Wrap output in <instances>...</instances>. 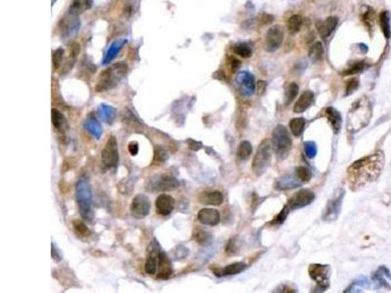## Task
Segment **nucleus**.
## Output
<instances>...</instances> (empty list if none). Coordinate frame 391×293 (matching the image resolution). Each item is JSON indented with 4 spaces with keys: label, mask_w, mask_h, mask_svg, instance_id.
Instances as JSON below:
<instances>
[{
    "label": "nucleus",
    "mask_w": 391,
    "mask_h": 293,
    "mask_svg": "<svg viewBox=\"0 0 391 293\" xmlns=\"http://www.w3.org/2000/svg\"><path fill=\"white\" fill-rule=\"evenodd\" d=\"M385 160V153L378 150L353 162L347 169V179L351 190L356 191L376 181L382 174Z\"/></svg>",
    "instance_id": "1"
},
{
    "label": "nucleus",
    "mask_w": 391,
    "mask_h": 293,
    "mask_svg": "<svg viewBox=\"0 0 391 293\" xmlns=\"http://www.w3.org/2000/svg\"><path fill=\"white\" fill-rule=\"evenodd\" d=\"M372 114V105L367 98H361L356 101L347 116V131L355 134L365 128L371 121Z\"/></svg>",
    "instance_id": "2"
},
{
    "label": "nucleus",
    "mask_w": 391,
    "mask_h": 293,
    "mask_svg": "<svg viewBox=\"0 0 391 293\" xmlns=\"http://www.w3.org/2000/svg\"><path fill=\"white\" fill-rule=\"evenodd\" d=\"M128 69V65L125 62L112 65L99 75L95 90L97 92H106L117 87L126 76Z\"/></svg>",
    "instance_id": "3"
},
{
    "label": "nucleus",
    "mask_w": 391,
    "mask_h": 293,
    "mask_svg": "<svg viewBox=\"0 0 391 293\" xmlns=\"http://www.w3.org/2000/svg\"><path fill=\"white\" fill-rule=\"evenodd\" d=\"M76 195L81 217L87 221H91L94 215L92 210V191L86 179H80L78 182Z\"/></svg>",
    "instance_id": "4"
},
{
    "label": "nucleus",
    "mask_w": 391,
    "mask_h": 293,
    "mask_svg": "<svg viewBox=\"0 0 391 293\" xmlns=\"http://www.w3.org/2000/svg\"><path fill=\"white\" fill-rule=\"evenodd\" d=\"M272 143L274 150L280 159H285L289 154L292 142L287 129L282 125H277L273 130Z\"/></svg>",
    "instance_id": "5"
},
{
    "label": "nucleus",
    "mask_w": 391,
    "mask_h": 293,
    "mask_svg": "<svg viewBox=\"0 0 391 293\" xmlns=\"http://www.w3.org/2000/svg\"><path fill=\"white\" fill-rule=\"evenodd\" d=\"M271 144L268 140H263L254 157L252 169L257 176H261L271 163Z\"/></svg>",
    "instance_id": "6"
},
{
    "label": "nucleus",
    "mask_w": 391,
    "mask_h": 293,
    "mask_svg": "<svg viewBox=\"0 0 391 293\" xmlns=\"http://www.w3.org/2000/svg\"><path fill=\"white\" fill-rule=\"evenodd\" d=\"M102 163L107 168L116 167L119 163V146L115 136H110L101 152Z\"/></svg>",
    "instance_id": "7"
},
{
    "label": "nucleus",
    "mask_w": 391,
    "mask_h": 293,
    "mask_svg": "<svg viewBox=\"0 0 391 293\" xmlns=\"http://www.w3.org/2000/svg\"><path fill=\"white\" fill-rule=\"evenodd\" d=\"M308 272L310 278L316 282L317 286L321 289L322 292L326 291L330 287L331 268L329 265L312 264L310 265Z\"/></svg>",
    "instance_id": "8"
},
{
    "label": "nucleus",
    "mask_w": 391,
    "mask_h": 293,
    "mask_svg": "<svg viewBox=\"0 0 391 293\" xmlns=\"http://www.w3.org/2000/svg\"><path fill=\"white\" fill-rule=\"evenodd\" d=\"M344 197V190L340 189L334 195L333 197L329 200L324 213H323V220L324 221H328V222H332L338 219L340 210H341V205H342V200Z\"/></svg>",
    "instance_id": "9"
},
{
    "label": "nucleus",
    "mask_w": 391,
    "mask_h": 293,
    "mask_svg": "<svg viewBox=\"0 0 391 293\" xmlns=\"http://www.w3.org/2000/svg\"><path fill=\"white\" fill-rule=\"evenodd\" d=\"M151 210V201L145 195L139 194L132 199L130 211L132 215L137 219L145 218Z\"/></svg>",
    "instance_id": "10"
},
{
    "label": "nucleus",
    "mask_w": 391,
    "mask_h": 293,
    "mask_svg": "<svg viewBox=\"0 0 391 293\" xmlns=\"http://www.w3.org/2000/svg\"><path fill=\"white\" fill-rule=\"evenodd\" d=\"M314 199H315V194L311 190L302 189L291 196V198L287 203V206L291 210L299 209L306 205H309L311 202H313Z\"/></svg>",
    "instance_id": "11"
},
{
    "label": "nucleus",
    "mask_w": 391,
    "mask_h": 293,
    "mask_svg": "<svg viewBox=\"0 0 391 293\" xmlns=\"http://www.w3.org/2000/svg\"><path fill=\"white\" fill-rule=\"evenodd\" d=\"M284 30L280 25L272 26L265 35V49L269 52L277 50L283 43Z\"/></svg>",
    "instance_id": "12"
},
{
    "label": "nucleus",
    "mask_w": 391,
    "mask_h": 293,
    "mask_svg": "<svg viewBox=\"0 0 391 293\" xmlns=\"http://www.w3.org/2000/svg\"><path fill=\"white\" fill-rule=\"evenodd\" d=\"M236 84L242 95L250 97L256 90L255 77L248 72H243L238 74L236 78Z\"/></svg>",
    "instance_id": "13"
},
{
    "label": "nucleus",
    "mask_w": 391,
    "mask_h": 293,
    "mask_svg": "<svg viewBox=\"0 0 391 293\" xmlns=\"http://www.w3.org/2000/svg\"><path fill=\"white\" fill-rule=\"evenodd\" d=\"M175 207V199L165 194L159 195L156 199V209L159 215L167 216L169 215Z\"/></svg>",
    "instance_id": "14"
},
{
    "label": "nucleus",
    "mask_w": 391,
    "mask_h": 293,
    "mask_svg": "<svg viewBox=\"0 0 391 293\" xmlns=\"http://www.w3.org/2000/svg\"><path fill=\"white\" fill-rule=\"evenodd\" d=\"M304 183L295 175H283L279 177L274 184L275 189L280 190V191H286V190H290V189H295L300 186H302Z\"/></svg>",
    "instance_id": "15"
},
{
    "label": "nucleus",
    "mask_w": 391,
    "mask_h": 293,
    "mask_svg": "<svg viewBox=\"0 0 391 293\" xmlns=\"http://www.w3.org/2000/svg\"><path fill=\"white\" fill-rule=\"evenodd\" d=\"M198 220L203 225L216 226L220 222V214L216 209L204 208L199 211Z\"/></svg>",
    "instance_id": "16"
},
{
    "label": "nucleus",
    "mask_w": 391,
    "mask_h": 293,
    "mask_svg": "<svg viewBox=\"0 0 391 293\" xmlns=\"http://www.w3.org/2000/svg\"><path fill=\"white\" fill-rule=\"evenodd\" d=\"M159 254L160 251L158 249V245H154L152 249L149 252V255L147 257L146 263H145V271L147 274L150 275H155L158 269V263H159Z\"/></svg>",
    "instance_id": "17"
},
{
    "label": "nucleus",
    "mask_w": 391,
    "mask_h": 293,
    "mask_svg": "<svg viewBox=\"0 0 391 293\" xmlns=\"http://www.w3.org/2000/svg\"><path fill=\"white\" fill-rule=\"evenodd\" d=\"M61 30L63 35L70 36L76 33L79 28V21L77 19L76 16L69 14L68 17H65L62 22L60 23Z\"/></svg>",
    "instance_id": "18"
},
{
    "label": "nucleus",
    "mask_w": 391,
    "mask_h": 293,
    "mask_svg": "<svg viewBox=\"0 0 391 293\" xmlns=\"http://www.w3.org/2000/svg\"><path fill=\"white\" fill-rule=\"evenodd\" d=\"M83 126L94 138L100 139L102 132H103V128H102L101 123L95 118V116L93 114H90L87 117V119L85 120V122L83 123Z\"/></svg>",
    "instance_id": "19"
},
{
    "label": "nucleus",
    "mask_w": 391,
    "mask_h": 293,
    "mask_svg": "<svg viewBox=\"0 0 391 293\" xmlns=\"http://www.w3.org/2000/svg\"><path fill=\"white\" fill-rule=\"evenodd\" d=\"M338 23H339V19H338V17H335V16H331V17L327 18L324 22L319 23L317 24V27H318V31H319L321 37L327 38L337 27Z\"/></svg>",
    "instance_id": "20"
},
{
    "label": "nucleus",
    "mask_w": 391,
    "mask_h": 293,
    "mask_svg": "<svg viewBox=\"0 0 391 293\" xmlns=\"http://www.w3.org/2000/svg\"><path fill=\"white\" fill-rule=\"evenodd\" d=\"M179 186V182L170 176H160L153 184V187L156 191H170L176 189Z\"/></svg>",
    "instance_id": "21"
},
{
    "label": "nucleus",
    "mask_w": 391,
    "mask_h": 293,
    "mask_svg": "<svg viewBox=\"0 0 391 293\" xmlns=\"http://www.w3.org/2000/svg\"><path fill=\"white\" fill-rule=\"evenodd\" d=\"M247 268V265L243 262H238L234 263L231 265H228L224 268L221 269H214L213 273L217 277H225V276H233V275H238L242 273L245 269Z\"/></svg>",
    "instance_id": "22"
},
{
    "label": "nucleus",
    "mask_w": 391,
    "mask_h": 293,
    "mask_svg": "<svg viewBox=\"0 0 391 293\" xmlns=\"http://www.w3.org/2000/svg\"><path fill=\"white\" fill-rule=\"evenodd\" d=\"M314 101V94L311 91H305L297 100L294 105V113L299 114L305 112L313 103Z\"/></svg>",
    "instance_id": "23"
},
{
    "label": "nucleus",
    "mask_w": 391,
    "mask_h": 293,
    "mask_svg": "<svg viewBox=\"0 0 391 293\" xmlns=\"http://www.w3.org/2000/svg\"><path fill=\"white\" fill-rule=\"evenodd\" d=\"M326 115L328 117V120L331 123L332 129L334 131L335 134H338L341 128V123H342V120H341V116L340 114L335 109V108H327L326 109Z\"/></svg>",
    "instance_id": "24"
},
{
    "label": "nucleus",
    "mask_w": 391,
    "mask_h": 293,
    "mask_svg": "<svg viewBox=\"0 0 391 293\" xmlns=\"http://www.w3.org/2000/svg\"><path fill=\"white\" fill-rule=\"evenodd\" d=\"M200 201L208 205H220L223 202V195L218 191L204 193L200 195Z\"/></svg>",
    "instance_id": "25"
},
{
    "label": "nucleus",
    "mask_w": 391,
    "mask_h": 293,
    "mask_svg": "<svg viewBox=\"0 0 391 293\" xmlns=\"http://www.w3.org/2000/svg\"><path fill=\"white\" fill-rule=\"evenodd\" d=\"M158 279H167L172 274V268L170 261L168 260L166 254L160 251L159 263H158Z\"/></svg>",
    "instance_id": "26"
},
{
    "label": "nucleus",
    "mask_w": 391,
    "mask_h": 293,
    "mask_svg": "<svg viewBox=\"0 0 391 293\" xmlns=\"http://www.w3.org/2000/svg\"><path fill=\"white\" fill-rule=\"evenodd\" d=\"M373 279L376 283H378L381 287H385V288H391L389 283H388V279L391 280V271L386 267V266H381L373 275Z\"/></svg>",
    "instance_id": "27"
},
{
    "label": "nucleus",
    "mask_w": 391,
    "mask_h": 293,
    "mask_svg": "<svg viewBox=\"0 0 391 293\" xmlns=\"http://www.w3.org/2000/svg\"><path fill=\"white\" fill-rule=\"evenodd\" d=\"M127 42H128L127 39H119V40L115 41V42L111 45V47L109 48V50H108V52H107V54H106V56H105V58H104V60H103V64H104V65L110 64L111 61H112V60L117 56V54L121 51V49L127 44Z\"/></svg>",
    "instance_id": "28"
},
{
    "label": "nucleus",
    "mask_w": 391,
    "mask_h": 293,
    "mask_svg": "<svg viewBox=\"0 0 391 293\" xmlns=\"http://www.w3.org/2000/svg\"><path fill=\"white\" fill-rule=\"evenodd\" d=\"M116 113L117 112H116V109L114 107L106 105V104H102L98 108L99 117L101 118V120L104 122L109 123V124H111L114 122L115 117H116Z\"/></svg>",
    "instance_id": "29"
},
{
    "label": "nucleus",
    "mask_w": 391,
    "mask_h": 293,
    "mask_svg": "<svg viewBox=\"0 0 391 293\" xmlns=\"http://www.w3.org/2000/svg\"><path fill=\"white\" fill-rule=\"evenodd\" d=\"M92 0H74L69 8V14L78 17L84 10H87L91 7Z\"/></svg>",
    "instance_id": "30"
},
{
    "label": "nucleus",
    "mask_w": 391,
    "mask_h": 293,
    "mask_svg": "<svg viewBox=\"0 0 391 293\" xmlns=\"http://www.w3.org/2000/svg\"><path fill=\"white\" fill-rule=\"evenodd\" d=\"M51 120L53 126L58 130V131H65L67 128V121L65 116L58 111L57 109H52L51 111Z\"/></svg>",
    "instance_id": "31"
},
{
    "label": "nucleus",
    "mask_w": 391,
    "mask_h": 293,
    "mask_svg": "<svg viewBox=\"0 0 391 293\" xmlns=\"http://www.w3.org/2000/svg\"><path fill=\"white\" fill-rule=\"evenodd\" d=\"M194 240L199 244L207 246V245H209L212 243L213 237H212V235L209 232H208L206 230H203V229H198L194 233Z\"/></svg>",
    "instance_id": "32"
},
{
    "label": "nucleus",
    "mask_w": 391,
    "mask_h": 293,
    "mask_svg": "<svg viewBox=\"0 0 391 293\" xmlns=\"http://www.w3.org/2000/svg\"><path fill=\"white\" fill-rule=\"evenodd\" d=\"M304 126H305V120L302 118H296L289 122L290 131H291L292 135H294L295 137H298L301 135V133L303 132Z\"/></svg>",
    "instance_id": "33"
},
{
    "label": "nucleus",
    "mask_w": 391,
    "mask_h": 293,
    "mask_svg": "<svg viewBox=\"0 0 391 293\" xmlns=\"http://www.w3.org/2000/svg\"><path fill=\"white\" fill-rule=\"evenodd\" d=\"M380 21H381V26L383 29V32L387 38H391V16L390 13L387 11H384L380 15Z\"/></svg>",
    "instance_id": "34"
},
{
    "label": "nucleus",
    "mask_w": 391,
    "mask_h": 293,
    "mask_svg": "<svg viewBox=\"0 0 391 293\" xmlns=\"http://www.w3.org/2000/svg\"><path fill=\"white\" fill-rule=\"evenodd\" d=\"M324 55V49L321 42H316L309 50V57L313 62H319Z\"/></svg>",
    "instance_id": "35"
},
{
    "label": "nucleus",
    "mask_w": 391,
    "mask_h": 293,
    "mask_svg": "<svg viewBox=\"0 0 391 293\" xmlns=\"http://www.w3.org/2000/svg\"><path fill=\"white\" fill-rule=\"evenodd\" d=\"M369 286V281L367 278L362 277L359 280L354 281L351 286L344 293H361L363 289Z\"/></svg>",
    "instance_id": "36"
},
{
    "label": "nucleus",
    "mask_w": 391,
    "mask_h": 293,
    "mask_svg": "<svg viewBox=\"0 0 391 293\" xmlns=\"http://www.w3.org/2000/svg\"><path fill=\"white\" fill-rule=\"evenodd\" d=\"M253 153V146L249 141H243L238 148V156L242 160H247Z\"/></svg>",
    "instance_id": "37"
},
{
    "label": "nucleus",
    "mask_w": 391,
    "mask_h": 293,
    "mask_svg": "<svg viewBox=\"0 0 391 293\" xmlns=\"http://www.w3.org/2000/svg\"><path fill=\"white\" fill-rule=\"evenodd\" d=\"M301 25H302V18L300 15L291 16L287 22L288 30L290 33H296L297 31H299Z\"/></svg>",
    "instance_id": "38"
},
{
    "label": "nucleus",
    "mask_w": 391,
    "mask_h": 293,
    "mask_svg": "<svg viewBox=\"0 0 391 293\" xmlns=\"http://www.w3.org/2000/svg\"><path fill=\"white\" fill-rule=\"evenodd\" d=\"M73 226H74L77 234L79 235L80 237L86 238L91 235V231L89 230V228L82 221H80L78 219H76L73 221Z\"/></svg>",
    "instance_id": "39"
},
{
    "label": "nucleus",
    "mask_w": 391,
    "mask_h": 293,
    "mask_svg": "<svg viewBox=\"0 0 391 293\" xmlns=\"http://www.w3.org/2000/svg\"><path fill=\"white\" fill-rule=\"evenodd\" d=\"M298 93V86L296 83H290L287 85L286 88V93H285V101L286 104L288 105L290 102L294 100Z\"/></svg>",
    "instance_id": "40"
},
{
    "label": "nucleus",
    "mask_w": 391,
    "mask_h": 293,
    "mask_svg": "<svg viewBox=\"0 0 391 293\" xmlns=\"http://www.w3.org/2000/svg\"><path fill=\"white\" fill-rule=\"evenodd\" d=\"M240 250V242L238 238H232L226 245V253L228 255H235Z\"/></svg>",
    "instance_id": "41"
},
{
    "label": "nucleus",
    "mask_w": 391,
    "mask_h": 293,
    "mask_svg": "<svg viewBox=\"0 0 391 293\" xmlns=\"http://www.w3.org/2000/svg\"><path fill=\"white\" fill-rule=\"evenodd\" d=\"M295 174L303 183H306V182L310 181V179L312 177V174H311L310 170L307 167H305V166L297 167L295 169Z\"/></svg>",
    "instance_id": "42"
},
{
    "label": "nucleus",
    "mask_w": 391,
    "mask_h": 293,
    "mask_svg": "<svg viewBox=\"0 0 391 293\" xmlns=\"http://www.w3.org/2000/svg\"><path fill=\"white\" fill-rule=\"evenodd\" d=\"M64 49L63 48H58L53 52V57H52V62H53V67L55 70H58L63 62L64 59Z\"/></svg>",
    "instance_id": "43"
},
{
    "label": "nucleus",
    "mask_w": 391,
    "mask_h": 293,
    "mask_svg": "<svg viewBox=\"0 0 391 293\" xmlns=\"http://www.w3.org/2000/svg\"><path fill=\"white\" fill-rule=\"evenodd\" d=\"M234 52L243 58H250L252 56V49L243 43L236 45L234 47Z\"/></svg>",
    "instance_id": "44"
},
{
    "label": "nucleus",
    "mask_w": 391,
    "mask_h": 293,
    "mask_svg": "<svg viewBox=\"0 0 391 293\" xmlns=\"http://www.w3.org/2000/svg\"><path fill=\"white\" fill-rule=\"evenodd\" d=\"M304 150L309 158H314L317 154V145L313 141H307L304 143Z\"/></svg>",
    "instance_id": "45"
},
{
    "label": "nucleus",
    "mask_w": 391,
    "mask_h": 293,
    "mask_svg": "<svg viewBox=\"0 0 391 293\" xmlns=\"http://www.w3.org/2000/svg\"><path fill=\"white\" fill-rule=\"evenodd\" d=\"M365 68V65L363 62H357L354 65H352L349 69H347L346 71H344L343 75H352V74H356L360 72H362Z\"/></svg>",
    "instance_id": "46"
},
{
    "label": "nucleus",
    "mask_w": 391,
    "mask_h": 293,
    "mask_svg": "<svg viewBox=\"0 0 391 293\" xmlns=\"http://www.w3.org/2000/svg\"><path fill=\"white\" fill-rule=\"evenodd\" d=\"M167 158H168V153H167L166 149H164L163 147H160V146L156 147V150H155V160H156V162H159V163L164 162V161L167 160Z\"/></svg>",
    "instance_id": "47"
},
{
    "label": "nucleus",
    "mask_w": 391,
    "mask_h": 293,
    "mask_svg": "<svg viewBox=\"0 0 391 293\" xmlns=\"http://www.w3.org/2000/svg\"><path fill=\"white\" fill-rule=\"evenodd\" d=\"M359 87V81L356 78H352L350 79L347 84H346V91H345V95H351L353 92H355Z\"/></svg>",
    "instance_id": "48"
},
{
    "label": "nucleus",
    "mask_w": 391,
    "mask_h": 293,
    "mask_svg": "<svg viewBox=\"0 0 391 293\" xmlns=\"http://www.w3.org/2000/svg\"><path fill=\"white\" fill-rule=\"evenodd\" d=\"M289 210H290L289 207L287 205H286L283 208V210L281 211V213L275 218V220H273L272 224H282V223H284L286 218H287V214H288V212H289Z\"/></svg>",
    "instance_id": "49"
},
{
    "label": "nucleus",
    "mask_w": 391,
    "mask_h": 293,
    "mask_svg": "<svg viewBox=\"0 0 391 293\" xmlns=\"http://www.w3.org/2000/svg\"><path fill=\"white\" fill-rule=\"evenodd\" d=\"M363 19H364V21H365V23H366L367 24L372 25V24H373V22H374V19H375V12H374L372 9H369V10L364 14Z\"/></svg>",
    "instance_id": "50"
},
{
    "label": "nucleus",
    "mask_w": 391,
    "mask_h": 293,
    "mask_svg": "<svg viewBox=\"0 0 391 293\" xmlns=\"http://www.w3.org/2000/svg\"><path fill=\"white\" fill-rule=\"evenodd\" d=\"M52 251H51V254H52V258L56 261V262H59V261H61L62 260V255H61V252H60V250H58L57 249V247H56V245L54 244H52Z\"/></svg>",
    "instance_id": "51"
},
{
    "label": "nucleus",
    "mask_w": 391,
    "mask_h": 293,
    "mask_svg": "<svg viewBox=\"0 0 391 293\" xmlns=\"http://www.w3.org/2000/svg\"><path fill=\"white\" fill-rule=\"evenodd\" d=\"M137 8H138V4L134 5V2H133V4H132V2H129L128 5L125 6V11L127 12V14L129 16H131L132 14H134V12L137 10Z\"/></svg>",
    "instance_id": "52"
},
{
    "label": "nucleus",
    "mask_w": 391,
    "mask_h": 293,
    "mask_svg": "<svg viewBox=\"0 0 391 293\" xmlns=\"http://www.w3.org/2000/svg\"><path fill=\"white\" fill-rule=\"evenodd\" d=\"M229 66H230L232 72H235V71L239 68V66H240V61L237 60V59L234 58V57H230V58H229Z\"/></svg>",
    "instance_id": "53"
},
{
    "label": "nucleus",
    "mask_w": 391,
    "mask_h": 293,
    "mask_svg": "<svg viewBox=\"0 0 391 293\" xmlns=\"http://www.w3.org/2000/svg\"><path fill=\"white\" fill-rule=\"evenodd\" d=\"M129 150L130 152L131 155H136L139 151V145L136 142H131L129 145Z\"/></svg>",
    "instance_id": "54"
},
{
    "label": "nucleus",
    "mask_w": 391,
    "mask_h": 293,
    "mask_svg": "<svg viewBox=\"0 0 391 293\" xmlns=\"http://www.w3.org/2000/svg\"><path fill=\"white\" fill-rule=\"evenodd\" d=\"M265 88H266V83H265L264 81H259V83H258V89H259V93H260V94H262V93L264 92Z\"/></svg>",
    "instance_id": "55"
}]
</instances>
